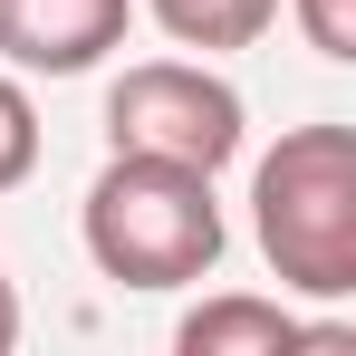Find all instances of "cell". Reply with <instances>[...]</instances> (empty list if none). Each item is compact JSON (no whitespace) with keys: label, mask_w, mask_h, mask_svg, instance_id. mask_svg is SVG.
Instances as JSON below:
<instances>
[{"label":"cell","mask_w":356,"mask_h":356,"mask_svg":"<svg viewBox=\"0 0 356 356\" xmlns=\"http://www.w3.org/2000/svg\"><path fill=\"white\" fill-rule=\"evenodd\" d=\"M29 174H39V106H29V87L0 67V193H19Z\"/></svg>","instance_id":"cell-7"},{"label":"cell","mask_w":356,"mask_h":356,"mask_svg":"<svg viewBox=\"0 0 356 356\" xmlns=\"http://www.w3.org/2000/svg\"><path fill=\"white\" fill-rule=\"evenodd\" d=\"M19 347V289H10V280H0V356Z\"/></svg>","instance_id":"cell-9"},{"label":"cell","mask_w":356,"mask_h":356,"mask_svg":"<svg viewBox=\"0 0 356 356\" xmlns=\"http://www.w3.org/2000/svg\"><path fill=\"white\" fill-rule=\"evenodd\" d=\"M260 260L298 298H356V125H289L250 174Z\"/></svg>","instance_id":"cell-1"},{"label":"cell","mask_w":356,"mask_h":356,"mask_svg":"<svg viewBox=\"0 0 356 356\" xmlns=\"http://www.w3.org/2000/svg\"><path fill=\"white\" fill-rule=\"evenodd\" d=\"M145 10H154V29L174 49H202V58L270 39V19H280V0H145Z\"/></svg>","instance_id":"cell-6"},{"label":"cell","mask_w":356,"mask_h":356,"mask_svg":"<svg viewBox=\"0 0 356 356\" xmlns=\"http://www.w3.org/2000/svg\"><path fill=\"white\" fill-rule=\"evenodd\" d=\"M135 0H0V58L29 77H87V67L125 49Z\"/></svg>","instance_id":"cell-4"},{"label":"cell","mask_w":356,"mask_h":356,"mask_svg":"<svg viewBox=\"0 0 356 356\" xmlns=\"http://www.w3.org/2000/svg\"><path fill=\"white\" fill-rule=\"evenodd\" d=\"M87 260L116 289H193L222 270V202L212 174L164 164V154H116L106 174L87 183Z\"/></svg>","instance_id":"cell-2"},{"label":"cell","mask_w":356,"mask_h":356,"mask_svg":"<svg viewBox=\"0 0 356 356\" xmlns=\"http://www.w3.org/2000/svg\"><path fill=\"white\" fill-rule=\"evenodd\" d=\"M106 145L116 154H164L193 174H222L241 154V87L202 58H145L106 87Z\"/></svg>","instance_id":"cell-3"},{"label":"cell","mask_w":356,"mask_h":356,"mask_svg":"<svg viewBox=\"0 0 356 356\" xmlns=\"http://www.w3.org/2000/svg\"><path fill=\"white\" fill-rule=\"evenodd\" d=\"M174 347L183 356H289V347H308V327L280 298H202L174 327Z\"/></svg>","instance_id":"cell-5"},{"label":"cell","mask_w":356,"mask_h":356,"mask_svg":"<svg viewBox=\"0 0 356 356\" xmlns=\"http://www.w3.org/2000/svg\"><path fill=\"white\" fill-rule=\"evenodd\" d=\"M289 19L308 29L318 58H356V0H289Z\"/></svg>","instance_id":"cell-8"}]
</instances>
